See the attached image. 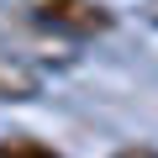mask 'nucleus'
<instances>
[{"mask_svg": "<svg viewBox=\"0 0 158 158\" xmlns=\"http://www.w3.org/2000/svg\"><path fill=\"white\" fill-rule=\"evenodd\" d=\"M32 21L48 32H63V37H100V32H111L116 16L100 0H32Z\"/></svg>", "mask_w": 158, "mask_h": 158, "instance_id": "obj_1", "label": "nucleus"}, {"mask_svg": "<svg viewBox=\"0 0 158 158\" xmlns=\"http://www.w3.org/2000/svg\"><path fill=\"white\" fill-rule=\"evenodd\" d=\"M37 95H42L37 63H27V58L11 53V48H0V100H6V106H27V100H37Z\"/></svg>", "mask_w": 158, "mask_h": 158, "instance_id": "obj_2", "label": "nucleus"}, {"mask_svg": "<svg viewBox=\"0 0 158 158\" xmlns=\"http://www.w3.org/2000/svg\"><path fill=\"white\" fill-rule=\"evenodd\" d=\"M0 158H63V153L32 132H11V137H0Z\"/></svg>", "mask_w": 158, "mask_h": 158, "instance_id": "obj_3", "label": "nucleus"}, {"mask_svg": "<svg viewBox=\"0 0 158 158\" xmlns=\"http://www.w3.org/2000/svg\"><path fill=\"white\" fill-rule=\"evenodd\" d=\"M111 158H158V148H148V142H127V148H116Z\"/></svg>", "mask_w": 158, "mask_h": 158, "instance_id": "obj_4", "label": "nucleus"}]
</instances>
